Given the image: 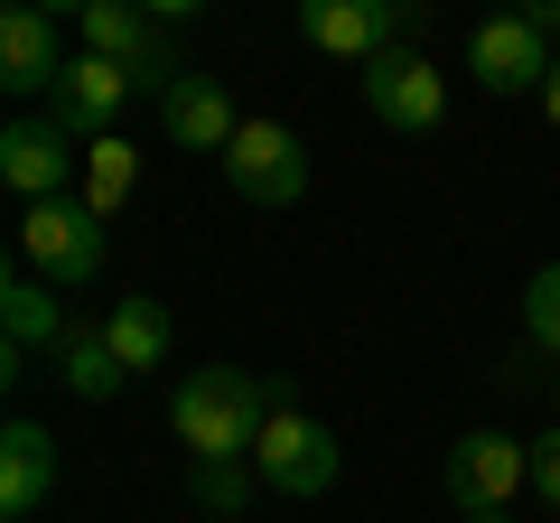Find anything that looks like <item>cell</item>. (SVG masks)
Here are the masks:
<instances>
[{"label":"cell","mask_w":560,"mask_h":523,"mask_svg":"<svg viewBox=\"0 0 560 523\" xmlns=\"http://www.w3.org/2000/svg\"><path fill=\"white\" fill-rule=\"evenodd\" d=\"M290 403V393H271L261 374H243V364H197V374L168 393V421H178V440L197 449V458H253L261 421Z\"/></svg>","instance_id":"6da1fadb"},{"label":"cell","mask_w":560,"mask_h":523,"mask_svg":"<svg viewBox=\"0 0 560 523\" xmlns=\"http://www.w3.org/2000/svg\"><path fill=\"white\" fill-rule=\"evenodd\" d=\"M20 271H38L47 290H84L103 271V216L84 197H47L20 216Z\"/></svg>","instance_id":"7a4b0ae2"},{"label":"cell","mask_w":560,"mask_h":523,"mask_svg":"<svg viewBox=\"0 0 560 523\" xmlns=\"http://www.w3.org/2000/svg\"><path fill=\"white\" fill-rule=\"evenodd\" d=\"M253 467H261L271 496H327V486L346 477V449H337L327 421H308V411L280 403L271 421H261V440H253Z\"/></svg>","instance_id":"3957f363"},{"label":"cell","mask_w":560,"mask_h":523,"mask_svg":"<svg viewBox=\"0 0 560 523\" xmlns=\"http://www.w3.org/2000/svg\"><path fill=\"white\" fill-rule=\"evenodd\" d=\"M448 504L458 514H514V496L533 486V440H504V430H467L440 467Z\"/></svg>","instance_id":"277c9868"},{"label":"cell","mask_w":560,"mask_h":523,"mask_svg":"<svg viewBox=\"0 0 560 523\" xmlns=\"http://www.w3.org/2000/svg\"><path fill=\"white\" fill-rule=\"evenodd\" d=\"M75 38H84V57H113V66H131L140 84H178V75H197V66H178V47L160 38V20L150 10H121V0H84L75 10Z\"/></svg>","instance_id":"5b68a950"},{"label":"cell","mask_w":560,"mask_h":523,"mask_svg":"<svg viewBox=\"0 0 560 523\" xmlns=\"http://www.w3.org/2000/svg\"><path fill=\"white\" fill-rule=\"evenodd\" d=\"M224 187L243 206H300L308 197V150L300 131H280V121H243L234 150H224Z\"/></svg>","instance_id":"8992f818"},{"label":"cell","mask_w":560,"mask_h":523,"mask_svg":"<svg viewBox=\"0 0 560 523\" xmlns=\"http://www.w3.org/2000/svg\"><path fill=\"white\" fill-rule=\"evenodd\" d=\"M401 28H411L401 0H300V38L318 47V57H346V66L393 57Z\"/></svg>","instance_id":"52a82bcc"},{"label":"cell","mask_w":560,"mask_h":523,"mask_svg":"<svg viewBox=\"0 0 560 523\" xmlns=\"http://www.w3.org/2000/svg\"><path fill=\"white\" fill-rule=\"evenodd\" d=\"M355 84H364V103H374L383 131H440V121H448V84H440V66L411 57V47H393V57L355 66Z\"/></svg>","instance_id":"ba28073f"},{"label":"cell","mask_w":560,"mask_h":523,"mask_svg":"<svg viewBox=\"0 0 560 523\" xmlns=\"http://www.w3.org/2000/svg\"><path fill=\"white\" fill-rule=\"evenodd\" d=\"M560 66V47L541 38V20H486L477 38H467V75L486 84V94H541Z\"/></svg>","instance_id":"9c48e42d"},{"label":"cell","mask_w":560,"mask_h":523,"mask_svg":"<svg viewBox=\"0 0 560 523\" xmlns=\"http://www.w3.org/2000/svg\"><path fill=\"white\" fill-rule=\"evenodd\" d=\"M66 28H57V10H38V0H10L0 10V84L10 94H57L66 84Z\"/></svg>","instance_id":"30bf717a"},{"label":"cell","mask_w":560,"mask_h":523,"mask_svg":"<svg viewBox=\"0 0 560 523\" xmlns=\"http://www.w3.org/2000/svg\"><path fill=\"white\" fill-rule=\"evenodd\" d=\"M131 94H140V75H131V66H113V57H84V47H75V66H66V84H57V113H47V121H57L66 141H103V131H113V113H121Z\"/></svg>","instance_id":"8fae6325"},{"label":"cell","mask_w":560,"mask_h":523,"mask_svg":"<svg viewBox=\"0 0 560 523\" xmlns=\"http://www.w3.org/2000/svg\"><path fill=\"white\" fill-rule=\"evenodd\" d=\"M75 168H84V150L66 141L57 121H10V131H0V178L20 187L28 206L66 197V178H75Z\"/></svg>","instance_id":"7c38bea8"},{"label":"cell","mask_w":560,"mask_h":523,"mask_svg":"<svg viewBox=\"0 0 560 523\" xmlns=\"http://www.w3.org/2000/svg\"><path fill=\"white\" fill-rule=\"evenodd\" d=\"M160 121H168V141H178V150H215V160L234 150V131H243L234 94H224L215 75H178L160 94Z\"/></svg>","instance_id":"4fadbf2b"},{"label":"cell","mask_w":560,"mask_h":523,"mask_svg":"<svg viewBox=\"0 0 560 523\" xmlns=\"http://www.w3.org/2000/svg\"><path fill=\"white\" fill-rule=\"evenodd\" d=\"M47 496H57V440H47L38 421H10L0 430V514L28 523Z\"/></svg>","instance_id":"5bb4252c"},{"label":"cell","mask_w":560,"mask_h":523,"mask_svg":"<svg viewBox=\"0 0 560 523\" xmlns=\"http://www.w3.org/2000/svg\"><path fill=\"white\" fill-rule=\"evenodd\" d=\"M0 318H10V356H28V346L57 356V346L75 337V318L57 309V290H47L38 271H10V281H0Z\"/></svg>","instance_id":"9a60e30c"},{"label":"cell","mask_w":560,"mask_h":523,"mask_svg":"<svg viewBox=\"0 0 560 523\" xmlns=\"http://www.w3.org/2000/svg\"><path fill=\"white\" fill-rule=\"evenodd\" d=\"M103 346L121 356V374H150V364H168V346H178V327H168V309L160 300H113L103 309Z\"/></svg>","instance_id":"2e32d148"},{"label":"cell","mask_w":560,"mask_h":523,"mask_svg":"<svg viewBox=\"0 0 560 523\" xmlns=\"http://www.w3.org/2000/svg\"><path fill=\"white\" fill-rule=\"evenodd\" d=\"M131 187H140V150L121 141V131H103V141H84V206H94L103 224L131 206Z\"/></svg>","instance_id":"e0dca14e"},{"label":"cell","mask_w":560,"mask_h":523,"mask_svg":"<svg viewBox=\"0 0 560 523\" xmlns=\"http://www.w3.org/2000/svg\"><path fill=\"white\" fill-rule=\"evenodd\" d=\"M57 374H66V393H75V403H113L121 383H131V374H121V356L103 346V327H75V337L57 346Z\"/></svg>","instance_id":"ac0fdd59"},{"label":"cell","mask_w":560,"mask_h":523,"mask_svg":"<svg viewBox=\"0 0 560 523\" xmlns=\"http://www.w3.org/2000/svg\"><path fill=\"white\" fill-rule=\"evenodd\" d=\"M253 486H261V467H253V458H197V467H187V496H197L206 514H224V523L253 504Z\"/></svg>","instance_id":"d6986e66"},{"label":"cell","mask_w":560,"mask_h":523,"mask_svg":"<svg viewBox=\"0 0 560 523\" xmlns=\"http://www.w3.org/2000/svg\"><path fill=\"white\" fill-rule=\"evenodd\" d=\"M523 337H533L541 356H560V262H541L533 290H523Z\"/></svg>","instance_id":"ffe728a7"},{"label":"cell","mask_w":560,"mask_h":523,"mask_svg":"<svg viewBox=\"0 0 560 523\" xmlns=\"http://www.w3.org/2000/svg\"><path fill=\"white\" fill-rule=\"evenodd\" d=\"M533 496L560 504V430H541V440H533Z\"/></svg>","instance_id":"44dd1931"},{"label":"cell","mask_w":560,"mask_h":523,"mask_svg":"<svg viewBox=\"0 0 560 523\" xmlns=\"http://www.w3.org/2000/svg\"><path fill=\"white\" fill-rule=\"evenodd\" d=\"M533 20H541V38H551V47H560V0H541Z\"/></svg>","instance_id":"7402d4cb"},{"label":"cell","mask_w":560,"mask_h":523,"mask_svg":"<svg viewBox=\"0 0 560 523\" xmlns=\"http://www.w3.org/2000/svg\"><path fill=\"white\" fill-rule=\"evenodd\" d=\"M541 113H551V131H560V66H551V84H541Z\"/></svg>","instance_id":"603a6c76"},{"label":"cell","mask_w":560,"mask_h":523,"mask_svg":"<svg viewBox=\"0 0 560 523\" xmlns=\"http://www.w3.org/2000/svg\"><path fill=\"white\" fill-rule=\"evenodd\" d=\"M467 523H514V514H467Z\"/></svg>","instance_id":"cb8c5ba5"}]
</instances>
